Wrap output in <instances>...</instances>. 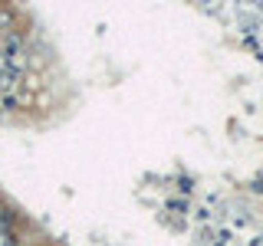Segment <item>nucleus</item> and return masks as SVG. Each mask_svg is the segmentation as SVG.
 Returning a JSON list of instances; mask_svg holds the SVG:
<instances>
[{
    "mask_svg": "<svg viewBox=\"0 0 263 246\" xmlns=\"http://www.w3.org/2000/svg\"><path fill=\"white\" fill-rule=\"evenodd\" d=\"M0 246H16V243L10 240V233H7V230H4V227H0Z\"/></svg>",
    "mask_w": 263,
    "mask_h": 246,
    "instance_id": "1",
    "label": "nucleus"
},
{
    "mask_svg": "<svg viewBox=\"0 0 263 246\" xmlns=\"http://www.w3.org/2000/svg\"><path fill=\"white\" fill-rule=\"evenodd\" d=\"M0 227L7 230V210H4V203H0Z\"/></svg>",
    "mask_w": 263,
    "mask_h": 246,
    "instance_id": "2",
    "label": "nucleus"
}]
</instances>
